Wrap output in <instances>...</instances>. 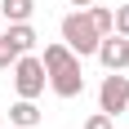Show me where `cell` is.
<instances>
[{
	"label": "cell",
	"mask_w": 129,
	"mask_h": 129,
	"mask_svg": "<svg viewBox=\"0 0 129 129\" xmlns=\"http://www.w3.org/2000/svg\"><path fill=\"white\" fill-rule=\"evenodd\" d=\"M58 31H62V45H67L71 53H80V58H89V53H98V40H103V31L93 27V18H89L85 9L67 13Z\"/></svg>",
	"instance_id": "cell-2"
},
{
	"label": "cell",
	"mask_w": 129,
	"mask_h": 129,
	"mask_svg": "<svg viewBox=\"0 0 129 129\" xmlns=\"http://www.w3.org/2000/svg\"><path fill=\"white\" fill-rule=\"evenodd\" d=\"M18 53H22V49H18V45H13L5 31H0V71H9V67L18 62Z\"/></svg>",
	"instance_id": "cell-10"
},
{
	"label": "cell",
	"mask_w": 129,
	"mask_h": 129,
	"mask_svg": "<svg viewBox=\"0 0 129 129\" xmlns=\"http://www.w3.org/2000/svg\"><path fill=\"white\" fill-rule=\"evenodd\" d=\"M116 31H120V36H129V5H120V9H116Z\"/></svg>",
	"instance_id": "cell-12"
},
{
	"label": "cell",
	"mask_w": 129,
	"mask_h": 129,
	"mask_svg": "<svg viewBox=\"0 0 129 129\" xmlns=\"http://www.w3.org/2000/svg\"><path fill=\"white\" fill-rule=\"evenodd\" d=\"M85 13L93 18V27H98L103 36H107V31H116V9H107V5H98V0H93V5H89Z\"/></svg>",
	"instance_id": "cell-9"
},
{
	"label": "cell",
	"mask_w": 129,
	"mask_h": 129,
	"mask_svg": "<svg viewBox=\"0 0 129 129\" xmlns=\"http://www.w3.org/2000/svg\"><path fill=\"white\" fill-rule=\"evenodd\" d=\"M5 36H9V40H13L22 53H31V49H36V40H40L31 22H9V31H5Z\"/></svg>",
	"instance_id": "cell-8"
},
{
	"label": "cell",
	"mask_w": 129,
	"mask_h": 129,
	"mask_svg": "<svg viewBox=\"0 0 129 129\" xmlns=\"http://www.w3.org/2000/svg\"><path fill=\"white\" fill-rule=\"evenodd\" d=\"M125 107H129V76H125V71H107L103 85H98V111L120 116Z\"/></svg>",
	"instance_id": "cell-4"
},
{
	"label": "cell",
	"mask_w": 129,
	"mask_h": 129,
	"mask_svg": "<svg viewBox=\"0 0 129 129\" xmlns=\"http://www.w3.org/2000/svg\"><path fill=\"white\" fill-rule=\"evenodd\" d=\"M0 129H5V120H0Z\"/></svg>",
	"instance_id": "cell-15"
},
{
	"label": "cell",
	"mask_w": 129,
	"mask_h": 129,
	"mask_svg": "<svg viewBox=\"0 0 129 129\" xmlns=\"http://www.w3.org/2000/svg\"><path fill=\"white\" fill-rule=\"evenodd\" d=\"M9 71H13V89H18V98H40V93H45V85H49L45 62H40V58H31V53H18V62H13Z\"/></svg>",
	"instance_id": "cell-3"
},
{
	"label": "cell",
	"mask_w": 129,
	"mask_h": 129,
	"mask_svg": "<svg viewBox=\"0 0 129 129\" xmlns=\"http://www.w3.org/2000/svg\"><path fill=\"white\" fill-rule=\"evenodd\" d=\"M98 62H103L107 71H125V67H129V36L107 31V36L98 40Z\"/></svg>",
	"instance_id": "cell-5"
},
{
	"label": "cell",
	"mask_w": 129,
	"mask_h": 129,
	"mask_svg": "<svg viewBox=\"0 0 129 129\" xmlns=\"http://www.w3.org/2000/svg\"><path fill=\"white\" fill-rule=\"evenodd\" d=\"M71 5H76V9H89V5H93V0H71Z\"/></svg>",
	"instance_id": "cell-13"
},
{
	"label": "cell",
	"mask_w": 129,
	"mask_h": 129,
	"mask_svg": "<svg viewBox=\"0 0 129 129\" xmlns=\"http://www.w3.org/2000/svg\"><path fill=\"white\" fill-rule=\"evenodd\" d=\"M9 125H18V129H36V125H40V107H36V98H18V103L9 107Z\"/></svg>",
	"instance_id": "cell-6"
},
{
	"label": "cell",
	"mask_w": 129,
	"mask_h": 129,
	"mask_svg": "<svg viewBox=\"0 0 129 129\" xmlns=\"http://www.w3.org/2000/svg\"><path fill=\"white\" fill-rule=\"evenodd\" d=\"M36 0H0V18L5 22H31Z\"/></svg>",
	"instance_id": "cell-7"
},
{
	"label": "cell",
	"mask_w": 129,
	"mask_h": 129,
	"mask_svg": "<svg viewBox=\"0 0 129 129\" xmlns=\"http://www.w3.org/2000/svg\"><path fill=\"white\" fill-rule=\"evenodd\" d=\"M0 31H5V18H0Z\"/></svg>",
	"instance_id": "cell-14"
},
{
	"label": "cell",
	"mask_w": 129,
	"mask_h": 129,
	"mask_svg": "<svg viewBox=\"0 0 129 129\" xmlns=\"http://www.w3.org/2000/svg\"><path fill=\"white\" fill-rule=\"evenodd\" d=\"M85 129H116V125H111V116H107V111H93V116L85 120Z\"/></svg>",
	"instance_id": "cell-11"
},
{
	"label": "cell",
	"mask_w": 129,
	"mask_h": 129,
	"mask_svg": "<svg viewBox=\"0 0 129 129\" xmlns=\"http://www.w3.org/2000/svg\"><path fill=\"white\" fill-rule=\"evenodd\" d=\"M45 76H49V89L58 98H80L85 93V71H80V53H71L62 40L45 45Z\"/></svg>",
	"instance_id": "cell-1"
}]
</instances>
